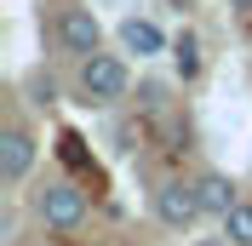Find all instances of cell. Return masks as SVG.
<instances>
[{"mask_svg":"<svg viewBox=\"0 0 252 246\" xmlns=\"http://www.w3.org/2000/svg\"><path fill=\"white\" fill-rule=\"evenodd\" d=\"M126 63L115 58V52H97V58H86L80 63V80H75V92H80V103L86 109H109V103H121L126 97Z\"/></svg>","mask_w":252,"mask_h":246,"instance_id":"cell-1","label":"cell"},{"mask_svg":"<svg viewBox=\"0 0 252 246\" xmlns=\"http://www.w3.org/2000/svg\"><path fill=\"white\" fill-rule=\"evenodd\" d=\"M172 63H178V75H184V80H195V75H201V40H195V34H178Z\"/></svg>","mask_w":252,"mask_h":246,"instance_id":"cell-8","label":"cell"},{"mask_svg":"<svg viewBox=\"0 0 252 246\" xmlns=\"http://www.w3.org/2000/svg\"><path fill=\"white\" fill-rule=\"evenodd\" d=\"M195 195H201V212L206 217H229L241 206V195H235V184H229V178H223V172H201V178H195Z\"/></svg>","mask_w":252,"mask_h":246,"instance_id":"cell-6","label":"cell"},{"mask_svg":"<svg viewBox=\"0 0 252 246\" xmlns=\"http://www.w3.org/2000/svg\"><path fill=\"white\" fill-rule=\"evenodd\" d=\"M223 235H229V246H252V206H247V200L223 217Z\"/></svg>","mask_w":252,"mask_h":246,"instance_id":"cell-9","label":"cell"},{"mask_svg":"<svg viewBox=\"0 0 252 246\" xmlns=\"http://www.w3.org/2000/svg\"><path fill=\"white\" fill-rule=\"evenodd\" d=\"M34 212H40L46 229H75L80 217H86V195H80L69 178H52V184L34 195Z\"/></svg>","mask_w":252,"mask_h":246,"instance_id":"cell-3","label":"cell"},{"mask_svg":"<svg viewBox=\"0 0 252 246\" xmlns=\"http://www.w3.org/2000/svg\"><path fill=\"white\" fill-rule=\"evenodd\" d=\"M34 154H40V143H34L23 126H6V132H0V184H23L34 172Z\"/></svg>","mask_w":252,"mask_h":246,"instance_id":"cell-5","label":"cell"},{"mask_svg":"<svg viewBox=\"0 0 252 246\" xmlns=\"http://www.w3.org/2000/svg\"><path fill=\"white\" fill-rule=\"evenodd\" d=\"M195 246H229V241H195Z\"/></svg>","mask_w":252,"mask_h":246,"instance_id":"cell-11","label":"cell"},{"mask_svg":"<svg viewBox=\"0 0 252 246\" xmlns=\"http://www.w3.org/2000/svg\"><path fill=\"white\" fill-rule=\"evenodd\" d=\"M58 46L69 52V58H97V52H103V23H97L92 12H86V6H63L58 12Z\"/></svg>","mask_w":252,"mask_h":246,"instance_id":"cell-2","label":"cell"},{"mask_svg":"<svg viewBox=\"0 0 252 246\" xmlns=\"http://www.w3.org/2000/svg\"><path fill=\"white\" fill-rule=\"evenodd\" d=\"M121 46L138 52V58H155V52L166 46V34H160L149 17H126V23H121Z\"/></svg>","mask_w":252,"mask_h":246,"instance_id":"cell-7","label":"cell"},{"mask_svg":"<svg viewBox=\"0 0 252 246\" xmlns=\"http://www.w3.org/2000/svg\"><path fill=\"white\" fill-rule=\"evenodd\" d=\"M155 217L166 223V229H195L201 223V195H195V184H184V178H166V184L155 189Z\"/></svg>","mask_w":252,"mask_h":246,"instance_id":"cell-4","label":"cell"},{"mask_svg":"<svg viewBox=\"0 0 252 246\" xmlns=\"http://www.w3.org/2000/svg\"><path fill=\"white\" fill-rule=\"evenodd\" d=\"M235 12H241V23H252V0H235Z\"/></svg>","mask_w":252,"mask_h":246,"instance_id":"cell-10","label":"cell"}]
</instances>
